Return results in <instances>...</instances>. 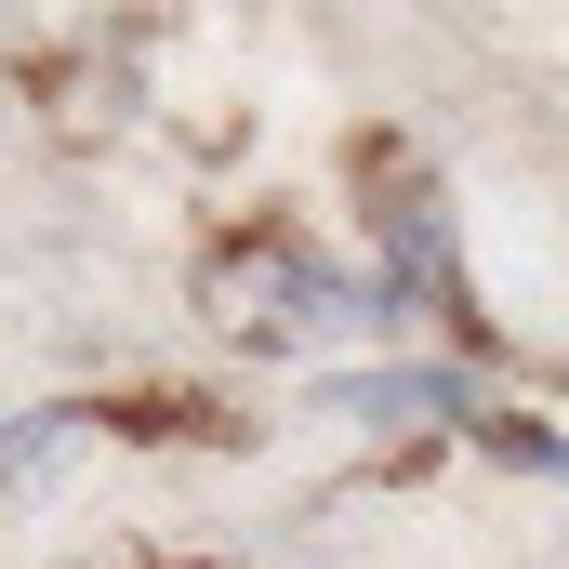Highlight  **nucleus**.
I'll list each match as a JSON object with an SVG mask.
<instances>
[{"instance_id": "f03ea898", "label": "nucleus", "mask_w": 569, "mask_h": 569, "mask_svg": "<svg viewBox=\"0 0 569 569\" xmlns=\"http://www.w3.org/2000/svg\"><path fill=\"white\" fill-rule=\"evenodd\" d=\"M318 411L331 425H477V385L463 371H331Z\"/></svg>"}, {"instance_id": "7ed1b4c3", "label": "nucleus", "mask_w": 569, "mask_h": 569, "mask_svg": "<svg viewBox=\"0 0 569 569\" xmlns=\"http://www.w3.org/2000/svg\"><path fill=\"white\" fill-rule=\"evenodd\" d=\"M371 239H385V291H411V305H463V266H450V239H437V199H425V186H398V199L371 212Z\"/></svg>"}, {"instance_id": "39448f33", "label": "nucleus", "mask_w": 569, "mask_h": 569, "mask_svg": "<svg viewBox=\"0 0 569 569\" xmlns=\"http://www.w3.org/2000/svg\"><path fill=\"white\" fill-rule=\"evenodd\" d=\"M503 463H530V477H569V437H543V425H477Z\"/></svg>"}, {"instance_id": "f257e3e1", "label": "nucleus", "mask_w": 569, "mask_h": 569, "mask_svg": "<svg viewBox=\"0 0 569 569\" xmlns=\"http://www.w3.org/2000/svg\"><path fill=\"white\" fill-rule=\"evenodd\" d=\"M212 305H226V331L266 345V358H331V345H371L398 291H385V266H331V252H305V239H239V252L212 266Z\"/></svg>"}, {"instance_id": "20e7f679", "label": "nucleus", "mask_w": 569, "mask_h": 569, "mask_svg": "<svg viewBox=\"0 0 569 569\" xmlns=\"http://www.w3.org/2000/svg\"><path fill=\"white\" fill-rule=\"evenodd\" d=\"M80 450H93V411H13V425H0V517H13V503H40Z\"/></svg>"}]
</instances>
